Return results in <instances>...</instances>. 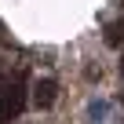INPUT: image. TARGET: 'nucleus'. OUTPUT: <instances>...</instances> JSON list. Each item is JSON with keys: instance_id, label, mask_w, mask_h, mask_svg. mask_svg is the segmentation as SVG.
<instances>
[{"instance_id": "nucleus-1", "label": "nucleus", "mask_w": 124, "mask_h": 124, "mask_svg": "<svg viewBox=\"0 0 124 124\" xmlns=\"http://www.w3.org/2000/svg\"><path fill=\"white\" fill-rule=\"evenodd\" d=\"M26 106V73L0 80V124H11Z\"/></svg>"}, {"instance_id": "nucleus-2", "label": "nucleus", "mask_w": 124, "mask_h": 124, "mask_svg": "<svg viewBox=\"0 0 124 124\" xmlns=\"http://www.w3.org/2000/svg\"><path fill=\"white\" fill-rule=\"evenodd\" d=\"M55 99H58V84H55L51 77H44V80H37V84H33V102H37L40 109H51V106H55Z\"/></svg>"}, {"instance_id": "nucleus-3", "label": "nucleus", "mask_w": 124, "mask_h": 124, "mask_svg": "<svg viewBox=\"0 0 124 124\" xmlns=\"http://www.w3.org/2000/svg\"><path fill=\"white\" fill-rule=\"evenodd\" d=\"M106 40H109V44H120V40H124V22H117V26H109V33H106Z\"/></svg>"}]
</instances>
